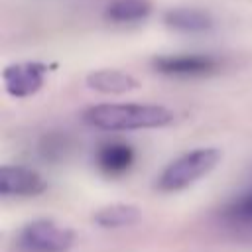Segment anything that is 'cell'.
<instances>
[{
	"label": "cell",
	"mask_w": 252,
	"mask_h": 252,
	"mask_svg": "<svg viewBox=\"0 0 252 252\" xmlns=\"http://www.w3.org/2000/svg\"><path fill=\"white\" fill-rule=\"evenodd\" d=\"M83 120L100 130H140L165 126L173 120V114L161 104L102 102L89 106L83 112Z\"/></svg>",
	"instance_id": "6da1fadb"
},
{
	"label": "cell",
	"mask_w": 252,
	"mask_h": 252,
	"mask_svg": "<svg viewBox=\"0 0 252 252\" xmlns=\"http://www.w3.org/2000/svg\"><path fill=\"white\" fill-rule=\"evenodd\" d=\"M220 161V150L217 148H199L183 154L171 161L159 175L158 187L161 191H179L197 179L205 177Z\"/></svg>",
	"instance_id": "7a4b0ae2"
},
{
	"label": "cell",
	"mask_w": 252,
	"mask_h": 252,
	"mask_svg": "<svg viewBox=\"0 0 252 252\" xmlns=\"http://www.w3.org/2000/svg\"><path fill=\"white\" fill-rule=\"evenodd\" d=\"M73 240V230L45 219L26 224L20 234V244L32 252H65L71 248Z\"/></svg>",
	"instance_id": "3957f363"
},
{
	"label": "cell",
	"mask_w": 252,
	"mask_h": 252,
	"mask_svg": "<svg viewBox=\"0 0 252 252\" xmlns=\"http://www.w3.org/2000/svg\"><path fill=\"white\" fill-rule=\"evenodd\" d=\"M47 75V65L39 61H26L8 65L2 73L4 87L12 96H30L43 87Z\"/></svg>",
	"instance_id": "277c9868"
},
{
	"label": "cell",
	"mask_w": 252,
	"mask_h": 252,
	"mask_svg": "<svg viewBox=\"0 0 252 252\" xmlns=\"http://www.w3.org/2000/svg\"><path fill=\"white\" fill-rule=\"evenodd\" d=\"M154 69L163 75H179V77H191V75H207L217 69L219 61L211 55L191 53V55H161L152 61Z\"/></svg>",
	"instance_id": "5b68a950"
},
{
	"label": "cell",
	"mask_w": 252,
	"mask_h": 252,
	"mask_svg": "<svg viewBox=\"0 0 252 252\" xmlns=\"http://www.w3.org/2000/svg\"><path fill=\"white\" fill-rule=\"evenodd\" d=\"M45 189V181L39 173L24 165L0 167V193L2 195H37Z\"/></svg>",
	"instance_id": "8992f818"
},
{
	"label": "cell",
	"mask_w": 252,
	"mask_h": 252,
	"mask_svg": "<svg viewBox=\"0 0 252 252\" xmlns=\"http://www.w3.org/2000/svg\"><path fill=\"white\" fill-rule=\"evenodd\" d=\"M87 85L93 91L106 93V94H122V93H128V91H134L140 87L136 77H132L130 73L118 71V69L91 71L87 75Z\"/></svg>",
	"instance_id": "52a82bcc"
},
{
	"label": "cell",
	"mask_w": 252,
	"mask_h": 252,
	"mask_svg": "<svg viewBox=\"0 0 252 252\" xmlns=\"http://www.w3.org/2000/svg\"><path fill=\"white\" fill-rule=\"evenodd\" d=\"M163 22L169 28L185 33H199L213 28V18L205 10H197V8H173L165 12Z\"/></svg>",
	"instance_id": "ba28073f"
},
{
	"label": "cell",
	"mask_w": 252,
	"mask_h": 252,
	"mask_svg": "<svg viewBox=\"0 0 252 252\" xmlns=\"http://www.w3.org/2000/svg\"><path fill=\"white\" fill-rule=\"evenodd\" d=\"M96 161L106 173H122L132 165L134 152L126 144H104L96 154Z\"/></svg>",
	"instance_id": "9c48e42d"
},
{
	"label": "cell",
	"mask_w": 252,
	"mask_h": 252,
	"mask_svg": "<svg viewBox=\"0 0 252 252\" xmlns=\"http://www.w3.org/2000/svg\"><path fill=\"white\" fill-rule=\"evenodd\" d=\"M152 12L150 0H114L108 4L104 16L110 22L128 24V22H140Z\"/></svg>",
	"instance_id": "30bf717a"
},
{
	"label": "cell",
	"mask_w": 252,
	"mask_h": 252,
	"mask_svg": "<svg viewBox=\"0 0 252 252\" xmlns=\"http://www.w3.org/2000/svg\"><path fill=\"white\" fill-rule=\"evenodd\" d=\"M140 219V211L132 205H108L93 215V222L104 228H118L134 224Z\"/></svg>",
	"instance_id": "8fae6325"
},
{
	"label": "cell",
	"mask_w": 252,
	"mask_h": 252,
	"mask_svg": "<svg viewBox=\"0 0 252 252\" xmlns=\"http://www.w3.org/2000/svg\"><path fill=\"white\" fill-rule=\"evenodd\" d=\"M232 215L242 220H252V193L232 205Z\"/></svg>",
	"instance_id": "7c38bea8"
}]
</instances>
